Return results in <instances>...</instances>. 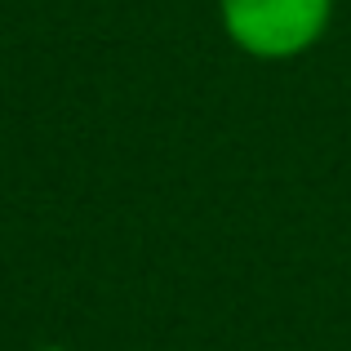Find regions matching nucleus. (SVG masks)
I'll return each mask as SVG.
<instances>
[{
    "label": "nucleus",
    "mask_w": 351,
    "mask_h": 351,
    "mask_svg": "<svg viewBox=\"0 0 351 351\" xmlns=\"http://www.w3.org/2000/svg\"><path fill=\"white\" fill-rule=\"evenodd\" d=\"M40 351H67V347H40Z\"/></svg>",
    "instance_id": "f03ea898"
},
{
    "label": "nucleus",
    "mask_w": 351,
    "mask_h": 351,
    "mask_svg": "<svg viewBox=\"0 0 351 351\" xmlns=\"http://www.w3.org/2000/svg\"><path fill=\"white\" fill-rule=\"evenodd\" d=\"M338 0H218V27L245 58L293 62L334 27Z\"/></svg>",
    "instance_id": "f257e3e1"
}]
</instances>
